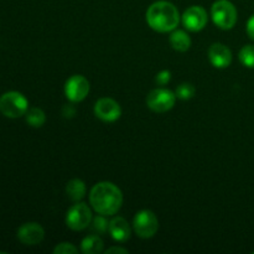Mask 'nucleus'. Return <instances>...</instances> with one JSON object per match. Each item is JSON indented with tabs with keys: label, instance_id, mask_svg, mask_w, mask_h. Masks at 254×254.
<instances>
[{
	"label": "nucleus",
	"instance_id": "obj_1",
	"mask_svg": "<svg viewBox=\"0 0 254 254\" xmlns=\"http://www.w3.org/2000/svg\"><path fill=\"white\" fill-rule=\"evenodd\" d=\"M89 202L99 215L113 216L121 210L123 203V193L113 183L102 181L96 184L89 192Z\"/></svg>",
	"mask_w": 254,
	"mask_h": 254
},
{
	"label": "nucleus",
	"instance_id": "obj_2",
	"mask_svg": "<svg viewBox=\"0 0 254 254\" xmlns=\"http://www.w3.org/2000/svg\"><path fill=\"white\" fill-rule=\"evenodd\" d=\"M179 21L180 14L178 7L170 1H155L146 10V22L158 32L173 31L179 25Z\"/></svg>",
	"mask_w": 254,
	"mask_h": 254
},
{
	"label": "nucleus",
	"instance_id": "obj_3",
	"mask_svg": "<svg viewBox=\"0 0 254 254\" xmlns=\"http://www.w3.org/2000/svg\"><path fill=\"white\" fill-rule=\"evenodd\" d=\"M29 109L26 97L16 91H10L0 97V113L6 118H20Z\"/></svg>",
	"mask_w": 254,
	"mask_h": 254
},
{
	"label": "nucleus",
	"instance_id": "obj_4",
	"mask_svg": "<svg viewBox=\"0 0 254 254\" xmlns=\"http://www.w3.org/2000/svg\"><path fill=\"white\" fill-rule=\"evenodd\" d=\"M213 22L222 30H231L237 22V9L228 0H217L211 6Z\"/></svg>",
	"mask_w": 254,
	"mask_h": 254
},
{
	"label": "nucleus",
	"instance_id": "obj_5",
	"mask_svg": "<svg viewBox=\"0 0 254 254\" xmlns=\"http://www.w3.org/2000/svg\"><path fill=\"white\" fill-rule=\"evenodd\" d=\"M133 228L140 238H151L159 230V221L155 213L150 210H141L134 216Z\"/></svg>",
	"mask_w": 254,
	"mask_h": 254
},
{
	"label": "nucleus",
	"instance_id": "obj_6",
	"mask_svg": "<svg viewBox=\"0 0 254 254\" xmlns=\"http://www.w3.org/2000/svg\"><path fill=\"white\" fill-rule=\"evenodd\" d=\"M92 222V211L88 205L84 202H77L69 210L66 215V225L72 231H83L91 225Z\"/></svg>",
	"mask_w": 254,
	"mask_h": 254
},
{
	"label": "nucleus",
	"instance_id": "obj_7",
	"mask_svg": "<svg viewBox=\"0 0 254 254\" xmlns=\"http://www.w3.org/2000/svg\"><path fill=\"white\" fill-rule=\"evenodd\" d=\"M176 101V94L166 88L153 89L146 97V106L155 113H165L170 111Z\"/></svg>",
	"mask_w": 254,
	"mask_h": 254
},
{
	"label": "nucleus",
	"instance_id": "obj_8",
	"mask_svg": "<svg viewBox=\"0 0 254 254\" xmlns=\"http://www.w3.org/2000/svg\"><path fill=\"white\" fill-rule=\"evenodd\" d=\"M89 82L82 74H73L64 83V94L67 99L73 103L81 102L88 96Z\"/></svg>",
	"mask_w": 254,
	"mask_h": 254
},
{
	"label": "nucleus",
	"instance_id": "obj_9",
	"mask_svg": "<svg viewBox=\"0 0 254 254\" xmlns=\"http://www.w3.org/2000/svg\"><path fill=\"white\" fill-rule=\"evenodd\" d=\"M94 114L101 121L112 123V122H116L121 118L122 108L118 102L106 97V98H101L96 102Z\"/></svg>",
	"mask_w": 254,
	"mask_h": 254
},
{
	"label": "nucleus",
	"instance_id": "obj_10",
	"mask_svg": "<svg viewBox=\"0 0 254 254\" xmlns=\"http://www.w3.org/2000/svg\"><path fill=\"white\" fill-rule=\"evenodd\" d=\"M207 12L202 6L193 5L185 10L183 14V24L189 31H201L207 24Z\"/></svg>",
	"mask_w": 254,
	"mask_h": 254
},
{
	"label": "nucleus",
	"instance_id": "obj_11",
	"mask_svg": "<svg viewBox=\"0 0 254 254\" xmlns=\"http://www.w3.org/2000/svg\"><path fill=\"white\" fill-rule=\"evenodd\" d=\"M45 237V230L40 223L27 222L20 226L17 230V238L26 246H36L42 242Z\"/></svg>",
	"mask_w": 254,
	"mask_h": 254
},
{
	"label": "nucleus",
	"instance_id": "obj_12",
	"mask_svg": "<svg viewBox=\"0 0 254 254\" xmlns=\"http://www.w3.org/2000/svg\"><path fill=\"white\" fill-rule=\"evenodd\" d=\"M208 59L216 68H226L232 62V52L226 45L215 42L208 49Z\"/></svg>",
	"mask_w": 254,
	"mask_h": 254
},
{
	"label": "nucleus",
	"instance_id": "obj_13",
	"mask_svg": "<svg viewBox=\"0 0 254 254\" xmlns=\"http://www.w3.org/2000/svg\"><path fill=\"white\" fill-rule=\"evenodd\" d=\"M109 233L117 242H126L130 238L131 230L129 223L123 217H114L109 222Z\"/></svg>",
	"mask_w": 254,
	"mask_h": 254
},
{
	"label": "nucleus",
	"instance_id": "obj_14",
	"mask_svg": "<svg viewBox=\"0 0 254 254\" xmlns=\"http://www.w3.org/2000/svg\"><path fill=\"white\" fill-rule=\"evenodd\" d=\"M170 45L179 52H186L191 47V39L184 30H175L170 35Z\"/></svg>",
	"mask_w": 254,
	"mask_h": 254
},
{
	"label": "nucleus",
	"instance_id": "obj_15",
	"mask_svg": "<svg viewBox=\"0 0 254 254\" xmlns=\"http://www.w3.org/2000/svg\"><path fill=\"white\" fill-rule=\"evenodd\" d=\"M66 193L72 201H81L86 196V185L79 179H72L66 185Z\"/></svg>",
	"mask_w": 254,
	"mask_h": 254
},
{
	"label": "nucleus",
	"instance_id": "obj_16",
	"mask_svg": "<svg viewBox=\"0 0 254 254\" xmlns=\"http://www.w3.org/2000/svg\"><path fill=\"white\" fill-rule=\"evenodd\" d=\"M103 241L98 236H87L81 243V251L84 254H98L103 252Z\"/></svg>",
	"mask_w": 254,
	"mask_h": 254
},
{
	"label": "nucleus",
	"instance_id": "obj_17",
	"mask_svg": "<svg viewBox=\"0 0 254 254\" xmlns=\"http://www.w3.org/2000/svg\"><path fill=\"white\" fill-rule=\"evenodd\" d=\"M25 116H26L27 124L34 127V128H41L45 124V122H46V114H45V112L40 108L27 109Z\"/></svg>",
	"mask_w": 254,
	"mask_h": 254
},
{
	"label": "nucleus",
	"instance_id": "obj_18",
	"mask_svg": "<svg viewBox=\"0 0 254 254\" xmlns=\"http://www.w3.org/2000/svg\"><path fill=\"white\" fill-rule=\"evenodd\" d=\"M240 61L248 68H254V45H246L240 51Z\"/></svg>",
	"mask_w": 254,
	"mask_h": 254
},
{
	"label": "nucleus",
	"instance_id": "obj_19",
	"mask_svg": "<svg viewBox=\"0 0 254 254\" xmlns=\"http://www.w3.org/2000/svg\"><path fill=\"white\" fill-rule=\"evenodd\" d=\"M196 89L195 87L192 86L191 83H181L180 86H178L176 88L175 94H176V98L179 99H183V101H188V99H191L195 94Z\"/></svg>",
	"mask_w": 254,
	"mask_h": 254
},
{
	"label": "nucleus",
	"instance_id": "obj_20",
	"mask_svg": "<svg viewBox=\"0 0 254 254\" xmlns=\"http://www.w3.org/2000/svg\"><path fill=\"white\" fill-rule=\"evenodd\" d=\"M54 253L55 254H76L78 253V250H77L72 243L62 242V243H59V245L54 248Z\"/></svg>",
	"mask_w": 254,
	"mask_h": 254
},
{
	"label": "nucleus",
	"instance_id": "obj_21",
	"mask_svg": "<svg viewBox=\"0 0 254 254\" xmlns=\"http://www.w3.org/2000/svg\"><path fill=\"white\" fill-rule=\"evenodd\" d=\"M93 222H94V228L101 233H104L109 228V222H107V220L104 218V215L97 216V217L93 220Z\"/></svg>",
	"mask_w": 254,
	"mask_h": 254
},
{
	"label": "nucleus",
	"instance_id": "obj_22",
	"mask_svg": "<svg viewBox=\"0 0 254 254\" xmlns=\"http://www.w3.org/2000/svg\"><path fill=\"white\" fill-rule=\"evenodd\" d=\"M171 79V72L169 69H163V71L159 72L155 77V82L160 86H164V84H168Z\"/></svg>",
	"mask_w": 254,
	"mask_h": 254
},
{
	"label": "nucleus",
	"instance_id": "obj_23",
	"mask_svg": "<svg viewBox=\"0 0 254 254\" xmlns=\"http://www.w3.org/2000/svg\"><path fill=\"white\" fill-rule=\"evenodd\" d=\"M247 34L251 39L254 40V15L250 17L247 22Z\"/></svg>",
	"mask_w": 254,
	"mask_h": 254
},
{
	"label": "nucleus",
	"instance_id": "obj_24",
	"mask_svg": "<svg viewBox=\"0 0 254 254\" xmlns=\"http://www.w3.org/2000/svg\"><path fill=\"white\" fill-rule=\"evenodd\" d=\"M74 113H76V109L72 106H68V104H66V106L64 107V109H62V114H64V117H66V118H71V117L74 116Z\"/></svg>",
	"mask_w": 254,
	"mask_h": 254
},
{
	"label": "nucleus",
	"instance_id": "obj_25",
	"mask_svg": "<svg viewBox=\"0 0 254 254\" xmlns=\"http://www.w3.org/2000/svg\"><path fill=\"white\" fill-rule=\"evenodd\" d=\"M107 254H111V253H128V250H126V248H121V247H112V248H108V250L106 251Z\"/></svg>",
	"mask_w": 254,
	"mask_h": 254
}]
</instances>
